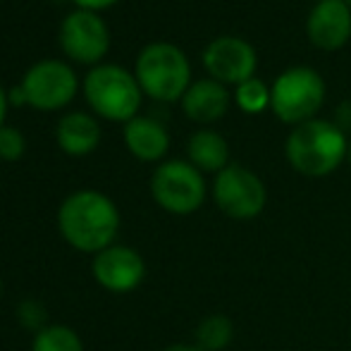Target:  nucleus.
<instances>
[{"mask_svg":"<svg viewBox=\"0 0 351 351\" xmlns=\"http://www.w3.org/2000/svg\"><path fill=\"white\" fill-rule=\"evenodd\" d=\"M335 125L347 134L351 132V101H344L337 106V112H335Z\"/></svg>","mask_w":351,"mask_h":351,"instance_id":"22","label":"nucleus"},{"mask_svg":"<svg viewBox=\"0 0 351 351\" xmlns=\"http://www.w3.org/2000/svg\"><path fill=\"white\" fill-rule=\"evenodd\" d=\"M186 156L189 162L201 172H222L230 165V146L217 132L199 130L189 136L186 143Z\"/></svg>","mask_w":351,"mask_h":351,"instance_id":"16","label":"nucleus"},{"mask_svg":"<svg viewBox=\"0 0 351 351\" xmlns=\"http://www.w3.org/2000/svg\"><path fill=\"white\" fill-rule=\"evenodd\" d=\"M285 153L289 165L299 175L325 177L337 170L349 156V141L335 122L315 117L291 130L285 143Z\"/></svg>","mask_w":351,"mask_h":351,"instance_id":"2","label":"nucleus"},{"mask_svg":"<svg viewBox=\"0 0 351 351\" xmlns=\"http://www.w3.org/2000/svg\"><path fill=\"white\" fill-rule=\"evenodd\" d=\"M8 101L12 103V106H27V96H24L22 86H14L8 91Z\"/></svg>","mask_w":351,"mask_h":351,"instance_id":"24","label":"nucleus"},{"mask_svg":"<svg viewBox=\"0 0 351 351\" xmlns=\"http://www.w3.org/2000/svg\"><path fill=\"white\" fill-rule=\"evenodd\" d=\"M91 275L110 294H130L146 278V261L132 246L112 244L93 256Z\"/></svg>","mask_w":351,"mask_h":351,"instance_id":"10","label":"nucleus"},{"mask_svg":"<svg viewBox=\"0 0 351 351\" xmlns=\"http://www.w3.org/2000/svg\"><path fill=\"white\" fill-rule=\"evenodd\" d=\"M127 151L143 162H158L165 158L170 148V134L167 130L153 117H139L130 120L122 130Z\"/></svg>","mask_w":351,"mask_h":351,"instance_id":"14","label":"nucleus"},{"mask_svg":"<svg viewBox=\"0 0 351 351\" xmlns=\"http://www.w3.org/2000/svg\"><path fill=\"white\" fill-rule=\"evenodd\" d=\"M230 101L232 96L225 88V84L215 82V79H199L182 96V110L189 120L210 125V122L225 117Z\"/></svg>","mask_w":351,"mask_h":351,"instance_id":"13","label":"nucleus"},{"mask_svg":"<svg viewBox=\"0 0 351 351\" xmlns=\"http://www.w3.org/2000/svg\"><path fill=\"white\" fill-rule=\"evenodd\" d=\"M74 5H79V10H91V12H98V10H106L110 5H115L117 0H72Z\"/></svg>","mask_w":351,"mask_h":351,"instance_id":"23","label":"nucleus"},{"mask_svg":"<svg viewBox=\"0 0 351 351\" xmlns=\"http://www.w3.org/2000/svg\"><path fill=\"white\" fill-rule=\"evenodd\" d=\"M232 337H234V325L227 315H208L199 323L196 328V347L204 351H222L230 347Z\"/></svg>","mask_w":351,"mask_h":351,"instance_id":"17","label":"nucleus"},{"mask_svg":"<svg viewBox=\"0 0 351 351\" xmlns=\"http://www.w3.org/2000/svg\"><path fill=\"white\" fill-rule=\"evenodd\" d=\"M17 323L22 325L24 330H29L32 335L46 330L48 325H51V320H48L46 304H43V301H38V299L19 301V306H17Z\"/></svg>","mask_w":351,"mask_h":351,"instance_id":"20","label":"nucleus"},{"mask_svg":"<svg viewBox=\"0 0 351 351\" xmlns=\"http://www.w3.org/2000/svg\"><path fill=\"white\" fill-rule=\"evenodd\" d=\"M344 3H347V5H349V10H351V0H344Z\"/></svg>","mask_w":351,"mask_h":351,"instance_id":"29","label":"nucleus"},{"mask_svg":"<svg viewBox=\"0 0 351 351\" xmlns=\"http://www.w3.org/2000/svg\"><path fill=\"white\" fill-rule=\"evenodd\" d=\"M134 77L141 91L156 101H182L191 86V67L184 51L172 43L156 41L141 48L136 58Z\"/></svg>","mask_w":351,"mask_h":351,"instance_id":"3","label":"nucleus"},{"mask_svg":"<svg viewBox=\"0 0 351 351\" xmlns=\"http://www.w3.org/2000/svg\"><path fill=\"white\" fill-rule=\"evenodd\" d=\"M32 351H84V342L70 325L51 323L46 330L34 335Z\"/></svg>","mask_w":351,"mask_h":351,"instance_id":"18","label":"nucleus"},{"mask_svg":"<svg viewBox=\"0 0 351 351\" xmlns=\"http://www.w3.org/2000/svg\"><path fill=\"white\" fill-rule=\"evenodd\" d=\"M308 41L320 51H339L351 38V10L344 0H318L306 19Z\"/></svg>","mask_w":351,"mask_h":351,"instance_id":"12","label":"nucleus"},{"mask_svg":"<svg viewBox=\"0 0 351 351\" xmlns=\"http://www.w3.org/2000/svg\"><path fill=\"white\" fill-rule=\"evenodd\" d=\"M0 294H3V278H0Z\"/></svg>","mask_w":351,"mask_h":351,"instance_id":"28","label":"nucleus"},{"mask_svg":"<svg viewBox=\"0 0 351 351\" xmlns=\"http://www.w3.org/2000/svg\"><path fill=\"white\" fill-rule=\"evenodd\" d=\"M60 48L70 60L96 65L110 48V32L106 19L91 10H74L60 24Z\"/></svg>","mask_w":351,"mask_h":351,"instance_id":"9","label":"nucleus"},{"mask_svg":"<svg viewBox=\"0 0 351 351\" xmlns=\"http://www.w3.org/2000/svg\"><path fill=\"white\" fill-rule=\"evenodd\" d=\"M162 351H204V349L196 347V344H184V342H180V344H170V347H165Z\"/></svg>","mask_w":351,"mask_h":351,"instance_id":"26","label":"nucleus"},{"mask_svg":"<svg viewBox=\"0 0 351 351\" xmlns=\"http://www.w3.org/2000/svg\"><path fill=\"white\" fill-rule=\"evenodd\" d=\"M84 98L96 115L112 122H130L141 108V86L130 70L120 65H98L84 77Z\"/></svg>","mask_w":351,"mask_h":351,"instance_id":"4","label":"nucleus"},{"mask_svg":"<svg viewBox=\"0 0 351 351\" xmlns=\"http://www.w3.org/2000/svg\"><path fill=\"white\" fill-rule=\"evenodd\" d=\"M153 201L172 215H189L206 201V182L189 160H165L151 177Z\"/></svg>","mask_w":351,"mask_h":351,"instance_id":"6","label":"nucleus"},{"mask_svg":"<svg viewBox=\"0 0 351 351\" xmlns=\"http://www.w3.org/2000/svg\"><path fill=\"white\" fill-rule=\"evenodd\" d=\"M215 206L232 220H254L265 208L268 191L258 175L246 170L244 165H227L215 175L213 184Z\"/></svg>","mask_w":351,"mask_h":351,"instance_id":"7","label":"nucleus"},{"mask_svg":"<svg viewBox=\"0 0 351 351\" xmlns=\"http://www.w3.org/2000/svg\"><path fill=\"white\" fill-rule=\"evenodd\" d=\"M8 106H10V101H8V91H5V88L0 86V127L5 125V112H8Z\"/></svg>","mask_w":351,"mask_h":351,"instance_id":"25","label":"nucleus"},{"mask_svg":"<svg viewBox=\"0 0 351 351\" xmlns=\"http://www.w3.org/2000/svg\"><path fill=\"white\" fill-rule=\"evenodd\" d=\"M234 103L249 115H258V112L270 108V88L265 86L261 79H249V82L239 84L234 91Z\"/></svg>","mask_w":351,"mask_h":351,"instance_id":"19","label":"nucleus"},{"mask_svg":"<svg viewBox=\"0 0 351 351\" xmlns=\"http://www.w3.org/2000/svg\"><path fill=\"white\" fill-rule=\"evenodd\" d=\"M56 141L67 156H88L101 143V125L86 112H67L56 127Z\"/></svg>","mask_w":351,"mask_h":351,"instance_id":"15","label":"nucleus"},{"mask_svg":"<svg viewBox=\"0 0 351 351\" xmlns=\"http://www.w3.org/2000/svg\"><path fill=\"white\" fill-rule=\"evenodd\" d=\"M325 103V79L313 67H289L270 88V108L285 125H304L315 120Z\"/></svg>","mask_w":351,"mask_h":351,"instance_id":"5","label":"nucleus"},{"mask_svg":"<svg viewBox=\"0 0 351 351\" xmlns=\"http://www.w3.org/2000/svg\"><path fill=\"white\" fill-rule=\"evenodd\" d=\"M204 67L210 77L220 84H239L254 79L258 67L256 48L239 36H217L206 46L204 51Z\"/></svg>","mask_w":351,"mask_h":351,"instance_id":"11","label":"nucleus"},{"mask_svg":"<svg viewBox=\"0 0 351 351\" xmlns=\"http://www.w3.org/2000/svg\"><path fill=\"white\" fill-rule=\"evenodd\" d=\"M347 158H349V162H351V141H349V156Z\"/></svg>","mask_w":351,"mask_h":351,"instance_id":"27","label":"nucleus"},{"mask_svg":"<svg viewBox=\"0 0 351 351\" xmlns=\"http://www.w3.org/2000/svg\"><path fill=\"white\" fill-rule=\"evenodd\" d=\"M27 151V139L17 127L3 125L0 127V160L14 162Z\"/></svg>","mask_w":351,"mask_h":351,"instance_id":"21","label":"nucleus"},{"mask_svg":"<svg viewBox=\"0 0 351 351\" xmlns=\"http://www.w3.org/2000/svg\"><path fill=\"white\" fill-rule=\"evenodd\" d=\"M22 91L27 96V106L36 110L51 112L70 106L77 96V74L62 60H41L32 65L22 77Z\"/></svg>","mask_w":351,"mask_h":351,"instance_id":"8","label":"nucleus"},{"mask_svg":"<svg viewBox=\"0 0 351 351\" xmlns=\"http://www.w3.org/2000/svg\"><path fill=\"white\" fill-rule=\"evenodd\" d=\"M58 230L72 249L96 256L115 244L120 232V210L103 191H72L58 208Z\"/></svg>","mask_w":351,"mask_h":351,"instance_id":"1","label":"nucleus"}]
</instances>
